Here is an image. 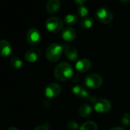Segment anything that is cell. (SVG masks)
Masks as SVG:
<instances>
[{"instance_id": "cell-1", "label": "cell", "mask_w": 130, "mask_h": 130, "mask_svg": "<svg viewBox=\"0 0 130 130\" xmlns=\"http://www.w3.org/2000/svg\"><path fill=\"white\" fill-rule=\"evenodd\" d=\"M54 77L59 81H66L71 79L74 75V70L72 66L66 62L58 63L54 71Z\"/></svg>"}, {"instance_id": "cell-2", "label": "cell", "mask_w": 130, "mask_h": 130, "mask_svg": "<svg viewBox=\"0 0 130 130\" xmlns=\"http://www.w3.org/2000/svg\"><path fill=\"white\" fill-rule=\"evenodd\" d=\"M63 46L58 43H53L50 44L46 50V57L51 62L57 61L63 53Z\"/></svg>"}, {"instance_id": "cell-3", "label": "cell", "mask_w": 130, "mask_h": 130, "mask_svg": "<svg viewBox=\"0 0 130 130\" xmlns=\"http://www.w3.org/2000/svg\"><path fill=\"white\" fill-rule=\"evenodd\" d=\"M103 80L100 75L97 74H88L85 78V85L90 89H97L103 85Z\"/></svg>"}, {"instance_id": "cell-4", "label": "cell", "mask_w": 130, "mask_h": 130, "mask_svg": "<svg viewBox=\"0 0 130 130\" xmlns=\"http://www.w3.org/2000/svg\"><path fill=\"white\" fill-rule=\"evenodd\" d=\"M45 27L47 31L52 33H57L62 30L63 22L57 17H51L45 22Z\"/></svg>"}, {"instance_id": "cell-5", "label": "cell", "mask_w": 130, "mask_h": 130, "mask_svg": "<svg viewBox=\"0 0 130 130\" xmlns=\"http://www.w3.org/2000/svg\"><path fill=\"white\" fill-rule=\"evenodd\" d=\"M97 19L103 24H109L113 19L112 12L107 8H100L96 12Z\"/></svg>"}, {"instance_id": "cell-6", "label": "cell", "mask_w": 130, "mask_h": 130, "mask_svg": "<svg viewBox=\"0 0 130 130\" xmlns=\"http://www.w3.org/2000/svg\"><path fill=\"white\" fill-rule=\"evenodd\" d=\"M26 40L31 45H37L41 41V34L35 28H30L26 35Z\"/></svg>"}, {"instance_id": "cell-7", "label": "cell", "mask_w": 130, "mask_h": 130, "mask_svg": "<svg viewBox=\"0 0 130 130\" xmlns=\"http://www.w3.org/2000/svg\"><path fill=\"white\" fill-rule=\"evenodd\" d=\"M111 107L112 106L110 102L104 98L99 99L97 102L94 104V109L96 110V112L100 113L108 112L110 110Z\"/></svg>"}, {"instance_id": "cell-8", "label": "cell", "mask_w": 130, "mask_h": 130, "mask_svg": "<svg viewBox=\"0 0 130 130\" xmlns=\"http://www.w3.org/2000/svg\"><path fill=\"white\" fill-rule=\"evenodd\" d=\"M60 92H61V87L58 84L56 83H51L48 84L44 90L46 97L49 99L57 96L60 93Z\"/></svg>"}, {"instance_id": "cell-9", "label": "cell", "mask_w": 130, "mask_h": 130, "mask_svg": "<svg viewBox=\"0 0 130 130\" xmlns=\"http://www.w3.org/2000/svg\"><path fill=\"white\" fill-rule=\"evenodd\" d=\"M76 36H77L76 31L74 30V28L71 27H67L62 31L61 37L65 41L71 42L75 40Z\"/></svg>"}, {"instance_id": "cell-10", "label": "cell", "mask_w": 130, "mask_h": 130, "mask_svg": "<svg viewBox=\"0 0 130 130\" xmlns=\"http://www.w3.org/2000/svg\"><path fill=\"white\" fill-rule=\"evenodd\" d=\"M41 56V51L39 49L32 48L28 50L25 54V59L27 62L35 63L36 62Z\"/></svg>"}, {"instance_id": "cell-11", "label": "cell", "mask_w": 130, "mask_h": 130, "mask_svg": "<svg viewBox=\"0 0 130 130\" xmlns=\"http://www.w3.org/2000/svg\"><path fill=\"white\" fill-rule=\"evenodd\" d=\"M91 68V62L90 60L84 58L78 60L75 64V68L80 73H85L88 71Z\"/></svg>"}, {"instance_id": "cell-12", "label": "cell", "mask_w": 130, "mask_h": 130, "mask_svg": "<svg viewBox=\"0 0 130 130\" xmlns=\"http://www.w3.org/2000/svg\"><path fill=\"white\" fill-rule=\"evenodd\" d=\"M64 54H65V56L68 59H69L70 60H76L78 57V51L77 50L73 47V46H71V45H67L65 46V48H64Z\"/></svg>"}, {"instance_id": "cell-13", "label": "cell", "mask_w": 130, "mask_h": 130, "mask_svg": "<svg viewBox=\"0 0 130 130\" xmlns=\"http://www.w3.org/2000/svg\"><path fill=\"white\" fill-rule=\"evenodd\" d=\"M12 52V46L6 40L0 41V56L8 57Z\"/></svg>"}, {"instance_id": "cell-14", "label": "cell", "mask_w": 130, "mask_h": 130, "mask_svg": "<svg viewBox=\"0 0 130 130\" xmlns=\"http://www.w3.org/2000/svg\"><path fill=\"white\" fill-rule=\"evenodd\" d=\"M60 7V0H48L46 5V10L50 14L56 13Z\"/></svg>"}, {"instance_id": "cell-15", "label": "cell", "mask_w": 130, "mask_h": 130, "mask_svg": "<svg viewBox=\"0 0 130 130\" xmlns=\"http://www.w3.org/2000/svg\"><path fill=\"white\" fill-rule=\"evenodd\" d=\"M92 112V107L89 104H83L79 108V114L82 117L88 116Z\"/></svg>"}, {"instance_id": "cell-16", "label": "cell", "mask_w": 130, "mask_h": 130, "mask_svg": "<svg viewBox=\"0 0 130 130\" xmlns=\"http://www.w3.org/2000/svg\"><path fill=\"white\" fill-rule=\"evenodd\" d=\"M77 22H78L77 16L75 15H73V14L68 15L65 16L64 19H63V22L66 25H76Z\"/></svg>"}, {"instance_id": "cell-17", "label": "cell", "mask_w": 130, "mask_h": 130, "mask_svg": "<svg viewBox=\"0 0 130 130\" xmlns=\"http://www.w3.org/2000/svg\"><path fill=\"white\" fill-rule=\"evenodd\" d=\"M97 125L93 121H87L83 123L80 128V130H97Z\"/></svg>"}, {"instance_id": "cell-18", "label": "cell", "mask_w": 130, "mask_h": 130, "mask_svg": "<svg viewBox=\"0 0 130 130\" xmlns=\"http://www.w3.org/2000/svg\"><path fill=\"white\" fill-rule=\"evenodd\" d=\"M10 64L14 69H20L22 67V65H23L22 60L19 57H16V56H14V57H12L11 58Z\"/></svg>"}, {"instance_id": "cell-19", "label": "cell", "mask_w": 130, "mask_h": 130, "mask_svg": "<svg viewBox=\"0 0 130 130\" xmlns=\"http://www.w3.org/2000/svg\"><path fill=\"white\" fill-rule=\"evenodd\" d=\"M93 25V19L91 17H86L80 22V27L84 29H89Z\"/></svg>"}, {"instance_id": "cell-20", "label": "cell", "mask_w": 130, "mask_h": 130, "mask_svg": "<svg viewBox=\"0 0 130 130\" xmlns=\"http://www.w3.org/2000/svg\"><path fill=\"white\" fill-rule=\"evenodd\" d=\"M77 14L79 16H80L81 18H86L88 15V9L87 7L84 6H80L78 7L77 9Z\"/></svg>"}, {"instance_id": "cell-21", "label": "cell", "mask_w": 130, "mask_h": 130, "mask_svg": "<svg viewBox=\"0 0 130 130\" xmlns=\"http://www.w3.org/2000/svg\"><path fill=\"white\" fill-rule=\"evenodd\" d=\"M121 122L122 123L125 125V126H128L130 125V114L129 113H124L121 118Z\"/></svg>"}, {"instance_id": "cell-22", "label": "cell", "mask_w": 130, "mask_h": 130, "mask_svg": "<svg viewBox=\"0 0 130 130\" xmlns=\"http://www.w3.org/2000/svg\"><path fill=\"white\" fill-rule=\"evenodd\" d=\"M67 127L70 129V130H77L79 127L78 123L76 121H70Z\"/></svg>"}, {"instance_id": "cell-23", "label": "cell", "mask_w": 130, "mask_h": 130, "mask_svg": "<svg viewBox=\"0 0 130 130\" xmlns=\"http://www.w3.org/2000/svg\"><path fill=\"white\" fill-rule=\"evenodd\" d=\"M34 130H48V128L44 125H41L37 126Z\"/></svg>"}, {"instance_id": "cell-24", "label": "cell", "mask_w": 130, "mask_h": 130, "mask_svg": "<svg viewBox=\"0 0 130 130\" xmlns=\"http://www.w3.org/2000/svg\"><path fill=\"white\" fill-rule=\"evenodd\" d=\"M74 1L77 3V4H78V5H80V6H83V4H84L87 0H74Z\"/></svg>"}, {"instance_id": "cell-25", "label": "cell", "mask_w": 130, "mask_h": 130, "mask_svg": "<svg viewBox=\"0 0 130 130\" xmlns=\"http://www.w3.org/2000/svg\"><path fill=\"white\" fill-rule=\"evenodd\" d=\"M89 100H90V101L91 102V103H96V102H97V99L95 97V96H91V97H89Z\"/></svg>"}, {"instance_id": "cell-26", "label": "cell", "mask_w": 130, "mask_h": 130, "mask_svg": "<svg viewBox=\"0 0 130 130\" xmlns=\"http://www.w3.org/2000/svg\"><path fill=\"white\" fill-rule=\"evenodd\" d=\"M109 130H125V129L122 127H113V128H109Z\"/></svg>"}, {"instance_id": "cell-27", "label": "cell", "mask_w": 130, "mask_h": 130, "mask_svg": "<svg viewBox=\"0 0 130 130\" xmlns=\"http://www.w3.org/2000/svg\"><path fill=\"white\" fill-rule=\"evenodd\" d=\"M120 2H122L123 3H128L130 2V0H120Z\"/></svg>"}, {"instance_id": "cell-28", "label": "cell", "mask_w": 130, "mask_h": 130, "mask_svg": "<svg viewBox=\"0 0 130 130\" xmlns=\"http://www.w3.org/2000/svg\"><path fill=\"white\" fill-rule=\"evenodd\" d=\"M8 130H19L17 128H15V127H11V128H9Z\"/></svg>"}]
</instances>
